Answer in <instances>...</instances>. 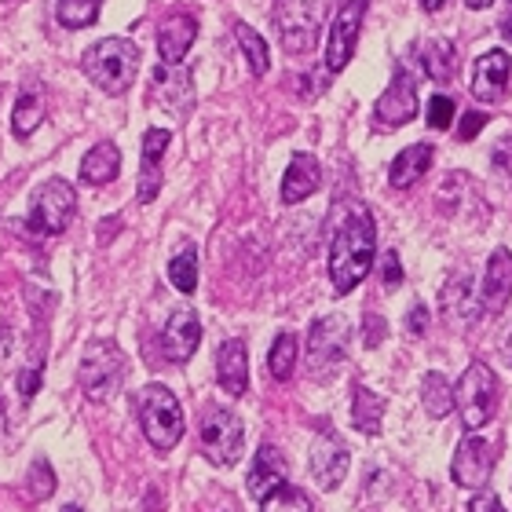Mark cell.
Instances as JSON below:
<instances>
[{"mask_svg": "<svg viewBox=\"0 0 512 512\" xmlns=\"http://www.w3.org/2000/svg\"><path fill=\"white\" fill-rule=\"evenodd\" d=\"M377 260V227H374V216L366 213L363 205H355L352 213L344 216L341 227L333 231V242H330V282H333V293L344 297V293H352L366 275H370V267Z\"/></svg>", "mask_w": 512, "mask_h": 512, "instance_id": "6da1fadb", "label": "cell"}, {"mask_svg": "<svg viewBox=\"0 0 512 512\" xmlns=\"http://www.w3.org/2000/svg\"><path fill=\"white\" fill-rule=\"evenodd\" d=\"M85 74L88 81L107 92V96H121L132 88L139 70V48L128 37H103L85 52Z\"/></svg>", "mask_w": 512, "mask_h": 512, "instance_id": "7a4b0ae2", "label": "cell"}, {"mask_svg": "<svg viewBox=\"0 0 512 512\" xmlns=\"http://www.w3.org/2000/svg\"><path fill=\"white\" fill-rule=\"evenodd\" d=\"M136 414L139 428H143V436L150 439L154 450H172L183 439V432H187L180 403H176V395L165 384H147L136 395Z\"/></svg>", "mask_w": 512, "mask_h": 512, "instance_id": "3957f363", "label": "cell"}, {"mask_svg": "<svg viewBox=\"0 0 512 512\" xmlns=\"http://www.w3.org/2000/svg\"><path fill=\"white\" fill-rule=\"evenodd\" d=\"M498 399H502V384H498V377H494V370L487 363H469V370L454 384V406H458L469 432H476V428L491 421L494 410H498Z\"/></svg>", "mask_w": 512, "mask_h": 512, "instance_id": "277c9868", "label": "cell"}, {"mask_svg": "<svg viewBox=\"0 0 512 512\" xmlns=\"http://www.w3.org/2000/svg\"><path fill=\"white\" fill-rule=\"evenodd\" d=\"M125 370H128V359L114 341H96L88 344L85 359H81V388L92 403H107L114 399L125 381Z\"/></svg>", "mask_w": 512, "mask_h": 512, "instance_id": "5b68a950", "label": "cell"}, {"mask_svg": "<svg viewBox=\"0 0 512 512\" xmlns=\"http://www.w3.org/2000/svg\"><path fill=\"white\" fill-rule=\"evenodd\" d=\"M198 439H202V454L213 465L231 469L242 450H246V425L238 421V414L224 410V406H209L198 425Z\"/></svg>", "mask_w": 512, "mask_h": 512, "instance_id": "8992f818", "label": "cell"}, {"mask_svg": "<svg viewBox=\"0 0 512 512\" xmlns=\"http://www.w3.org/2000/svg\"><path fill=\"white\" fill-rule=\"evenodd\" d=\"M77 213V194H74V183L66 180H48L44 187H37L30 202V213H26V227H30L33 235H63L70 220Z\"/></svg>", "mask_w": 512, "mask_h": 512, "instance_id": "52a82bcc", "label": "cell"}, {"mask_svg": "<svg viewBox=\"0 0 512 512\" xmlns=\"http://www.w3.org/2000/svg\"><path fill=\"white\" fill-rule=\"evenodd\" d=\"M366 8H370V0H348V4L337 11V19H333V26H330V44H326V70H330V74H341L344 66L352 63L359 33H363Z\"/></svg>", "mask_w": 512, "mask_h": 512, "instance_id": "ba28073f", "label": "cell"}, {"mask_svg": "<svg viewBox=\"0 0 512 512\" xmlns=\"http://www.w3.org/2000/svg\"><path fill=\"white\" fill-rule=\"evenodd\" d=\"M417 110H421V103H417V81L406 66H399L392 85L384 88L381 99L374 103V121L381 128H399L406 121H414Z\"/></svg>", "mask_w": 512, "mask_h": 512, "instance_id": "9c48e42d", "label": "cell"}, {"mask_svg": "<svg viewBox=\"0 0 512 512\" xmlns=\"http://www.w3.org/2000/svg\"><path fill=\"white\" fill-rule=\"evenodd\" d=\"M278 30L289 52H311L319 37V0H278Z\"/></svg>", "mask_w": 512, "mask_h": 512, "instance_id": "30bf717a", "label": "cell"}, {"mask_svg": "<svg viewBox=\"0 0 512 512\" xmlns=\"http://www.w3.org/2000/svg\"><path fill=\"white\" fill-rule=\"evenodd\" d=\"M454 483L465 487V491H483L487 483H491V472H494V447L487 443L483 436L469 432V436L461 439L458 450H454Z\"/></svg>", "mask_w": 512, "mask_h": 512, "instance_id": "8fae6325", "label": "cell"}, {"mask_svg": "<svg viewBox=\"0 0 512 512\" xmlns=\"http://www.w3.org/2000/svg\"><path fill=\"white\" fill-rule=\"evenodd\" d=\"M344 344H348V322L341 315H326L311 326L308 333V363L315 366L319 377H330V370L344 359Z\"/></svg>", "mask_w": 512, "mask_h": 512, "instance_id": "7c38bea8", "label": "cell"}, {"mask_svg": "<svg viewBox=\"0 0 512 512\" xmlns=\"http://www.w3.org/2000/svg\"><path fill=\"white\" fill-rule=\"evenodd\" d=\"M509 74H512V55L494 48L483 52L472 66V99L476 103H502L509 92Z\"/></svg>", "mask_w": 512, "mask_h": 512, "instance_id": "4fadbf2b", "label": "cell"}, {"mask_svg": "<svg viewBox=\"0 0 512 512\" xmlns=\"http://www.w3.org/2000/svg\"><path fill=\"white\" fill-rule=\"evenodd\" d=\"M348 461H352V454L344 447V439H337L333 432L315 436V443H311V476L322 491L341 487V480L348 476Z\"/></svg>", "mask_w": 512, "mask_h": 512, "instance_id": "5bb4252c", "label": "cell"}, {"mask_svg": "<svg viewBox=\"0 0 512 512\" xmlns=\"http://www.w3.org/2000/svg\"><path fill=\"white\" fill-rule=\"evenodd\" d=\"M198 344H202V319H198L191 308L172 311L169 326L161 333V355H165L169 363L183 366V363H191V355L198 352Z\"/></svg>", "mask_w": 512, "mask_h": 512, "instance_id": "9a60e30c", "label": "cell"}, {"mask_svg": "<svg viewBox=\"0 0 512 512\" xmlns=\"http://www.w3.org/2000/svg\"><path fill=\"white\" fill-rule=\"evenodd\" d=\"M194 37H198V15L187 8H176L158 30V59L165 66H180L191 52Z\"/></svg>", "mask_w": 512, "mask_h": 512, "instance_id": "2e32d148", "label": "cell"}, {"mask_svg": "<svg viewBox=\"0 0 512 512\" xmlns=\"http://www.w3.org/2000/svg\"><path fill=\"white\" fill-rule=\"evenodd\" d=\"M509 300H512V253L509 249H494L487 267H483L480 308L487 315H502Z\"/></svg>", "mask_w": 512, "mask_h": 512, "instance_id": "e0dca14e", "label": "cell"}, {"mask_svg": "<svg viewBox=\"0 0 512 512\" xmlns=\"http://www.w3.org/2000/svg\"><path fill=\"white\" fill-rule=\"evenodd\" d=\"M150 96L161 99V103H165V110H169V114H176V118H183V114L194 107V85H191V77L183 74L180 66L158 63V70H154V85H150Z\"/></svg>", "mask_w": 512, "mask_h": 512, "instance_id": "ac0fdd59", "label": "cell"}, {"mask_svg": "<svg viewBox=\"0 0 512 512\" xmlns=\"http://www.w3.org/2000/svg\"><path fill=\"white\" fill-rule=\"evenodd\" d=\"M286 480H289V465H286V458H282V450L264 443V447L256 450L253 469H249V480H246L249 494H253L256 502H264L267 494L278 491Z\"/></svg>", "mask_w": 512, "mask_h": 512, "instance_id": "d6986e66", "label": "cell"}, {"mask_svg": "<svg viewBox=\"0 0 512 512\" xmlns=\"http://www.w3.org/2000/svg\"><path fill=\"white\" fill-rule=\"evenodd\" d=\"M169 139L172 136L165 128H150L147 136H143V169H139V187H136V198L143 205L154 202L161 191V158L169 150Z\"/></svg>", "mask_w": 512, "mask_h": 512, "instance_id": "ffe728a7", "label": "cell"}, {"mask_svg": "<svg viewBox=\"0 0 512 512\" xmlns=\"http://www.w3.org/2000/svg\"><path fill=\"white\" fill-rule=\"evenodd\" d=\"M319 187H322L319 158H315V154H293L286 176H282V202L297 205V202H304V198H311Z\"/></svg>", "mask_w": 512, "mask_h": 512, "instance_id": "44dd1931", "label": "cell"}, {"mask_svg": "<svg viewBox=\"0 0 512 512\" xmlns=\"http://www.w3.org/2000/svg\"><path fill=\"white\" fill-rule=\"evenodd\" d=\"M216 377H220V388L227 395H246L249 388V355L242 341H227L216 355Z\"/></svg>", "mask_w": 512, "mask_h": 512, "instance_id": "7402d4cb", "label": "cell"}, {"mask_svg": "<svg viewBox=\"0 0 512 512\" xmlns=\"http://www.w3.org/2000/svg\"><path fill=\"white\" fill-rule=\"evenodd\" d=\"M432 158H436V150L428 147V143H414V147L399 150L392 161V169H388V183H392L395 191H410V187L428 172Z\"/></svg>", "mask_w": 512, "mask_h": 512, "instance_id": "603a6c76", "label": "cell"}, {"mask_svg": "<svg viewBox=\"0 0 512 512\" xmlns=\"http://www.w3.org/2000/svg\"><path fill=\"white\" fill-rule=\"evenodd\" d=\"M121 172V150L118 143H96V147L88 150L85 158H81V180L92 183V187H103V183H114Z\"/></svg>", "mask_w": 512, "mask_h": 512, "instance_id": "cb8c5ba5", "label": "cell"}, {"mask_svg": "<svg viewBox=\"0 0 512 512\" xmlns=\"http://www.w3.org/2000/svg\"><path fill=\"white\" fill-rule=\"evenodd\" d=\"M421 406H425L428 417H447L454 410V384L447 381V374H439V370L425 374V381H421Z\"/></svg>", "mask_w": 512, "mask_h": 512, "instance_id": "d4e9b609", "label": "cell"}, {"mask_svg": "<svg viewBox=\"0 0 512 512\" xmlns=\"http://www.w3.org/2000/svg\"><path fill=\"white\" fill-rule=\"evenodd\" d=\"M297 355H300L297 333L282 330L275 337V344H271V355H267V370H271V377H275V381H289L293 370H297Z\"/></svg>", "mask_w": 512, "mask_h": 512, "instance_id": "484cf974", "label": "cell"}, {"mask_svg": "<svg viewBox=\"0 0 512 512\" xmlns=\"http://www.w3.org/2000/svg\"><path fill=\"white\" fill-rule=\"evenodd\" d=\"M381 417H384V399L359 384V388H355V403H352L355 428L366 432V436H377V432H381Z\"/></svg>", "mask_w": 512, "mask_h": 512, "instance_id": "4316f807", "label": "cell"}, {"mask_svg": "<svg viewBox=\"0 0 512 512\" xmlns=\"http://www.w3.org/2000/svg\"><path fill=\"white\" fill-rule=\"evenodd\" d=\"M421 63H425V74L432 77V81H450L454 77V70H458V52H454V44L450 41H428L425 44V55H421Z\"/></svg>", "mask_w": 512, "mask_h": 512, "instance_id": "83f0119b", "label": "cell"}, {"mask_svg": "<svg viewBox=\"0 0 512 512\" xmlns=\"http://www.w3.org/2000/svg\"><path fill=\"white\" fill-rule=\"evenodd\" d=\"M44 121V103L37 92H22L15 99V110H11V132L19 139H30Z\"/></svg>", "mask_w": 512, "mask_h": 512, "instance_id": "f1b7e54d", "label": "cell"}, {"mask_svg": "<svg viewBox=\"0 0 512 512\" xmlns=\"http://www.w3.org/2000/svg\"><path fill=\"white\" fill-rule=\"evenodd\" d=\"M235 37H238V44H242V52H246L253 77H264L267 70H271V52H267L264 37H260L253 26H246V22H235Z\"/></svg>", "mask_w": 512, "mask_h": 512, "instance_id": "f546056e", "label": "cell"}, {"mask_svg": "<svg viewBox=\"0 0 512 512\" xmlns=\"http://www.w3.org/2000/svg\"><path fill=\"white\" fill-rule=\"evenodd\" d=\"M169 282L180 293H194L198 289V253H194V246H183L169 260Z\"/></svg>", "mask_w": 512, "mask_h": 512, "instance_id": "4dcf8cb0", "label": "cell"}, {"mask_svg": "<svg viewBox=\"0 0 512 512\" xmlns=\"http://www.w3.org/2000/svg\"><path fill=\"white\" fill-rule=\"evenodd\" d=\"M99 8H103V0H59L55 15L66 30H85L99 19Z\"/></svg>", "mask_w": 512, "mask_h": 512, "instance_id": "1f68e13d", "label": "cell"}, {"mask_svg": "<svg viewBox=\"0 0 512 512\" xmlns=\"http://www.w3.org/2000/svg\"><path fill=\"white\" fill-rule=\"evenodd\" d=\"M260 512H311V502L308 494L300 491V487H293V483H282L278 491H271L260 502Z\"/></svg>", "mask_w": 512, "mask_h": 512, "instance_id": "d6a6232c", "label": "cell"}, {"mask_svg": "<svg viewBox=\"0 0 512 512\" xmlns=\"http://www.w3.org/2000/svg\"><path fill=\"white\" fill-rule=\"evenodd\" d=\"M26 491H30L33 502H44L55 494V472L48 461H33L30 465V480H26Z\"/></svg>", "mask_w": 512, "mask_h": 512, "instance_id": "836d02e7", "label": "cell"}, {"mask_svg": "<svg viewBox=\"0 0 512 512\" xmlns=\"http://www.w3.org/2000/svg\"><path fill=\"white\" fill-rule=\"evenodd\" d=\"M454 99L450 96H432L428 99V125L436 128V132H447L454 125Z\"/></svg>", "mask_w": 512, "mask_h": 512, "instance_id": "e575fe53", "label": "cell"}, {"mask_svg": "<svg viewBox=\"0 0 512 512\" xmlns=\"http://www.w3.org/2000/svg\"><path fill=\"white\" fill-rule=\"evenodd\" d=\"M381 278H384V286L388 289H395L399 282H403V264H399V253H384V260H381Z\"/></svg>", "mask_w": 512, "mask_h": 512, "instance_id": "d590c367", "label": "cell"}, {"mask_svg": "<svg viewBox=\"0 0 512 512\" xmlns=\"http://www.w3.org/2000/svg\"><path fill=\"white\" fill-rule=\"evenodd\" d=\"M487 125V114L483 110H469L465 118H461V128H458V139L461 143H469V139H476V132Z\"/></svg>", "mask_w": 512, "mask_h": 512, "instance_id": "8d00e7d4", "label": "cell"}, {"mask_svg": "<svg viewBox=\"0 0 512 512\" xmlns=\"http://www.w3.org/2000/svg\"><path fill=\"white\" fill-rule=\"evenodd\" d=\"M469 512H505V505H502V498H498V494L483 491L469 502Z\"/></svg>", "mask_w": 512, "mask_h": 512, "instance_id": "74e56055", "label": "cell"}, {"mask_svg": "<svg viewBox=\"0 0 512 512\" xmlns=\"http://www.w3.org/2000/svg\"><path fill=\"white\" fill-rule=\"evenodd\" d=\"M37 388H41V363H33L30 370H22V377H19V392L26 395V399H30Z\"/></svg>", "mask_w": 512, "mask_h": 512, "instance_id": "f35d334b", "label": "cell"}, {"mask_svg": "<svg viewBox=\"0 0 512 512\" xmlns=\"http://www.w3.org/2000/svg\"><path fill=\"white\" fill-rule=\"evenodd\" d=\"M406 326H410V333H414V337H425V330H428L425 304H414V308H410V319H406Z\"/></svg>", "mask_w": 512, "mask_h": 512, "instance_id": "ab89813d", "label": "cell"}, {"mask_svg": "<svg viewBox=\"0 0 512 512\" xmlns=\"http://www.w3.org/2000/svg\"><path fill=\"white\" fill-rule=\"evenodd\" d=\"M498 30H502V37L512 44V0H505V11H502V22H498Z\"/></svg>", "mask_w": 512, "mask_h": 512, "instance_id": "60d3db41", "label": "cell"}, {"mask_svg": "<svg viewBox=\"0 0 512 512\" xmlns=\"http://www.w3.org/2000/svg\"><path fill=\"white\" fill-rule=\"evenodd\" d=\"M502 359L512 366V326L505 330V337H502Z\"/></svg>", "mask_w": 512, "mask_h": 512, "instance_id": "b9f144b4", "label": "cell"}, {"mask_svg": "<svg viewBox=\"0 0 512 512\" xmlns=\"http://www.w3.org/2000/svg\"><path fill=\"white\" fill-rule=\"evenodd\" d=\"M417 4H421L425 11H439L443 4H447V0H417Z\"/></svg>", "mask_w": 512, "mask_h": 512, "instance_id": "7bdbcfd3", "label": "cell"}, {"mask_svg": "<svg viewBox=\"0 0 512 512\" xmlns=\"http://www.w3.org/2000/svg\"><path fill=\"white\" fill-rule=\"evenodd\" d=\"M465 4H469L472 11H483V8H491L494 0H465Z\"/></svg>", "mask_w": 512, "mask_h": 512, "instance_id": "ee69618b", "label": "cell"}, {"mask_svg": "<svg viewBox=\"0 0 512 512\" xmlns=\"http://www.w3.org/2000/svg\"><path fill=\"white\" fill-rule=\"evenodd\" d=\"M63 512H81V509H77V505H66V509Z\"/></svg>", "mask_w": 512, "mask_h": 512, "instance_id": "f6af8a7d", "label": "cell"}]
</instances>
